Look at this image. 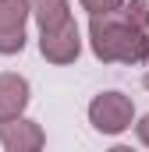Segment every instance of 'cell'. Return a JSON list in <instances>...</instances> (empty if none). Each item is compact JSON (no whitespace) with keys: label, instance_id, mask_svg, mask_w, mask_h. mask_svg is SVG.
Returning <instances> with one entry per match:
<instances>
[{"label":"cell","instance_id":"obj_1","mask_svg":"<svg viewBox=\"0 0 149 152\" xmlns=\"http://www.w3.org/2000/svg\"><path fill=\"white\" fill-rule=\"evenodd\" d=\"M89 42L103 64H146L149 60V4L131 0V4H124V11L92 14Z\"/></svg>","mask_w":149,"mask_h":152},{"label":"cell","instance_id":"obj_2","mask_svg":"<svg viewBox=\"0 0 149 152\" xmlns=\"http://www.w3.org/2000/svg\"><path fill=\"white\" fill-rule=\"evenodd\" d=\"M89 120H92V127H96L100 134H121V131L131 127L135 106H131V99L121 96V92H103V96H96V99L89 103Z\"/></svg>","mask_w":149,"mask_h":152},{"label":"cell","instance_id":"obj_3","mask_svg":"<svg viewBox=\"0 0 149 152\" xmlns=\"http://www.w3.org/2000/svg\"><path fill=\"white\" fill-rule=\"evenodd\" d=\"M29 14V0H0V53H21Z\"/></svg>","mask_w":149,"mask_h":152},{"label":"cell","instance_id":"obj_4","mask_svg":"<svg viewBox=\"0 0 149 152\" xmlns=\"http://www.w3.org/2000/svg\"><path fill=\"white\" fill-rule=\"evenodd\" d=\"M39 50L50 64H71L78 60V50H82V39H78V28L74 21L60 25V28H50V32H39Z\"/></svg>","mask_w":149,"mask_h":152},{"label":"cell","instance_id":"obj_5","mask_svg":"<svg viewBox=\"0 0 149 152\" xmlns=\"http://www.w3.org/2000/svg\"><path fill=\"white\" fill-rule=\"evenodd\" d=\"M0 142H4L7 152H36V149H43L46 134L36 120L14 117V120H0Z\"/></svg>","mask_w":149,"mask_h":152},{"label":"cell","instance_id":"obj_6","mask_svg":"<svg viewBox=\"0 0 149 152\" xmlns=\"http://www.w3.org/2000/svg\"><path fill=\"white\" fill-rule=\"evenodd\" d=\"M29 106V81L21 75H0V120H14Z\"/></svg>","mask_w":149,"mask_h":152},{"label":"cell","instance_id":"obj_7","mask_svg":"<svg viewBox=\"0 0 149 152\" xmlns=\"http://www.w3.org/2000/svg\"><path fill=\"white\" fill-rule=\"evenodd\" d=\"M32 14H36V21H39V32L60 28V25L71 21V7H68V0H36Z\"/></svg>","mask_w":149,"mask_h":152},{"label":"cell","instance_id":"obj_8","mask_svg":"<svg viewBox=\"0 0 149 152\" xmlns=\"http://www.w3.org/2000/svg\"><path fill=\"white\" fill-rule=\"evenodd\" d=\"M124 0H82V7L89 11V14H107V11H117Z\"/></svg>","mask_w":149,"mask_h":152},{"label":"cell","instance_id":"obj_9","mask_svg":"<svg viewBox=\"0 0 149 152\" xmlns=\"http://www.w3.org/2000/svg\"><path fill=\"white\" fill-rule=\"evenodd\" d=\"M135 131H139V142H142V145H149V113L142 117V124H139Z\"/></svg>","mask_w":149,"mask_h":152},{"label":"cell","instance_id":"obj_10","mask_svg":"<svg viewBox=\"0 0 149 152\" xmlns=\"http://www.w3.org/2000/svg\"><path fill=\"white\" fill-rule=\"evenodd\" d=\"M142 85H146V88H149V75H146V78H142Z\"/></svg>","mask_w":149,"mask_h":152}]
</instances>
